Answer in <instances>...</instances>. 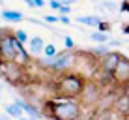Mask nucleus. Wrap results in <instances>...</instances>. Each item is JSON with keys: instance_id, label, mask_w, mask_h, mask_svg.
<instances>
[{"instance_id": "nucleus-8", "label": "nucleus", "mask_w": 129, "mask_h": 120, "mask_svg": "<svg viewBox=\"0 0 129 120\" xmlns=\"http://www.w3.org/2000/svg\"><path fill=\"white\" fill-rule=\"evenodd\" d=\"M15 105H17V107H21V111H23V113H26L30 118H36V120H39V118H41V111L36 107V105L28 103L26 100H23V98L15 96Z\"/></svg>"}, {"instance_id": "nucleus-24", "label": "nucleus", "mask_w": 129, "mask_h": 120, "mask_svg": "<svg viewBox=\"0 0 129 120\" xmlns=\"http://www.w3.org/2000/svg\"><path fill=\"white\" fill-rule=\"evenodd\" d=\"M32 4H34V8H45L47 0H32Z\"/></svg>"}, {"instance_id": "nucleus-29", "label": "nucleus", "mask_w": 129, "mask_h": 120, "mask_svg": "<svg viewBox=\"0 0 129 120\" xmlns=\"http://www.w3.org/2000/svg\"><path fill=\"white\" fill-rule=\"evenodd\" d=\"M58 2H60V4H66V2H68V0H58Z\"/></svg>"}, {"instance_id": "nucleus-30", "label": "nucleus", "mask_w": 129, "mask_h": 120, "mask_svg": "<svg viewBox=\"0 0 129 120\" xmlns=\"http://www.w3.org/2000/svg\"><path fill=\"white\" fill-rule=\"evenodd\" d=\"M125 114H127V118H129V109H127V113H125Z\"/></svg>"}, {"instance_id": "nucleus-16", "label": "nucleus", "mask_w": 129, "mask_h": 120, "mask_svg": "<svg viewBox=\"0 0 129 120\" xmlns=\"http://www.w3.org/2000/svg\"><path fill=\"white\" fill-rule=\"evenodd\" d=\"M56 47H54V43H45V47H43V53L41 55H45V56H54L56 55Z\"/></svg>"}, {"instance_id": "nucleus-23", "label": "nucleus", "mask_w": 129, "mask_h": 120, "mask_svg": "<svg viewBox=\"0 0 129 120\" xmlns=\"http://www.w3.org/2000/svg\"><path fill=\"white\" fill-rule=\"evenodd\" d=\"M107 45H109V49L110 47H118V45H122V41H120V39H112V38H110L109 41H107Z\"/></svg>"}, {"instance_id": "nucleus-21", "label": "nucleus", "mask_w": 129, "mask_h": 120, "mask_svg": "<svg viewBox=\"0 0 129 120\" xmlns=\"http://www.w3.org/2000/svg\"><path fill=\"white\" fill-rule=\"evenodd\" d=\"M56 17H58V23H62V25H69L71 23L69 15H56Z\"/></svg>"}, {"instance_id": "nucleus-7", "label": "nucleus", "mask_w": 129, "mask_h": 120, "mask_svg": "<svg viewBox=\"0 0 129 120\" xmlns=\"http://www.w3.org/2000/svg\"><path fill=\"white\" fill-rule=\"evenodd\" d=\"M120 58H122V55H120L118 51H112V49H110L107 55H103V56L99 58V66H101V69H103L107 75H110V73L114 71V68H116V64H118V60H120Z\"/></svg>"}, {"instance_id": "nucleus-33", "label": "nucleus", "mask_w": 129, "mask_h": 120, "mask_svg": "<svg viewBox=\"0 0 129 120\" xmlns=\"http://www.w3.org/2000/svg\"><path fill=\"white\" fill-rule=\"evenodd\" d=\"M0 100H2V94H0Z\"/></svg>"}, {"instance_id": "nucleus-25", "label": "nucleus", "mask_w": 129, "mask_h": 120, "mask_svg": "<svg viewBox=\"0 0 129 120\" xmlns=\"http://www.w3.org/2000/svg\"><path fill=\"white\" fill-rule=\"evenodd\" d=\"M122 32H123V34H129V25H123V26H122Z\"/></svg>"}, {"instance_id": "nucleus-31", "label": "nucleus", "mask_w": 129, "mask_h": 120, "mask_svg": "<svg viewBox=\"0 0 129 120\" xmlns=\"http://www.w3.org/2000/svg\"><path fill=\"white\" fill-rule=\"evenodd\" d=\"M28 120H36V118H30V116H28Z\"/></svg>"}, {"instance_id": "nucleus-2", "label": "nucleus", "mask_w": 129, "mask_h": 120, "mask_svg": "<svg viewBox=\"0 0 129 120\" xmlns=\"http://www.w3.org/2000/svg\"><path fill=\"white\" fill-rule=\"evenodd\" d=\"M49 116L52 120H81V101L75 98H62L49 101Z\"/></svg>"}, {"instance_id": "nucleus-26", "label": "nucleus", "mask_w": 129, "mask_h": 120, "mask_svg": "<svg viewBox=\"0 0 129 120\" xmlns=\"http://www.w3.org/2000/svg\"><path fill=\"white\" fill-rule=\"evenodd\" d=\"M23 2L26 4V6H28V8H34V4H32V0H23Z\"/></svg>"}, {"instance_id": "nucleus-6", "label": "nucleus", "mask_w": 129, "mask_h": 120, "mask_svg": "<svg viewBox=\"0 0 129 120\" xmlns=\"http://www.w3.org/2000/svg\"><path fill=\"white\" fill-rule=\"evenodd\" d=\"M112 75V79L120 84H127L129 83V58L127 56H122V58L118 60L116 68H114V71L110 73Z\"/></svg>"}, {"instance_id": "nucleus-22", "label": "nucleus", "mask_w": 129, "mask_h": 120, "mask_svg": "<svg viewBox=\"0 0 129 120\" xmlns=\"http://www.w3.org/2000/svg\"><path fill=\"white\" fill-rule=\"evenodd\" d=\"M49 8H51V10H54V11H58L60 2H58V0H49Z\"/></svg>"}, {"instance_id": "nucleus-14", "label": "nucleus", "mask_w": 129, "mask_h": 120, "mask_svg": "<svg viewBox=\"0 0 129 120\" xmlns=\"http://www.w3.org/2000/svg\"><path fill=\"white\" fill-rule=\"evenodd\" d=\"M90 39H92V41H95V43H107L110 39V36L107 32H99V30H95V32L90 34Z\"/></svg>"}, {"instance_id": "nucleus-18", "label": "nucleus", "mask_w": 129, "mask_h": 120, "mask_svg": "<svg viewBox=\"0 0 129 120\" xmlns=\"http://www.w3.org/2000/svg\"><path fill=\"white\" fill-rule=\"evenodd\" d=\"M69 13H71V6H68V4H60L58 15H69Z\"/></svg>"}, {"instance_id": "nucleus-4", "label": "nucleus", "mask_w": 129, "mask_h": 120, "mask_svg": "<svg viewBox=\"0 0 129 120\" xmlns=\"http://www.w3.org/2000/svg\"><path fill=\"white\" fill-rule=\"evenodd\" d=\"M75 64H77V55L71 53V51H62V53H56L51 58L49 69L56 71V73H68Z\"/></svg>"}, {"instance_id": "nucleus-13", "label": "nucleus", "mask_w": 129, "mask_h": 120, "mask_svg": "<svg viewBox=\"0 0 129 120\" xmlns=\"http://www.w3.org/2000/svg\"><path fill=\"white\" fill-rule=\"evenodd\" d=\"M110 49H109V45L107 43H99V45H95V47H92V51H90V55L92 56H97V60L101 58L103 55H107Z\"/></svg>"}, {"instance_id": "nucleus-32", "label": "nucleus", "mask_w": 129, "mask_h": 120, "mask_svg": "<svg viewBox=\"0 0 129 120\" xmlns=\"http://www.w3.org/2000/svg\"><path fill=\"white\" fill-rule=\"evenodd\" d=\"M2 2H4V0H0V4H2Z\"/></svg>"}, {"instance_id": "nucleus-20", "label": "nucleus", "mask_w": 129, "mask_h": 120, "mask_svg": "<svg viewBox=\"0 0 129 120\" xmlns=\"http://www.w3.org/2000/svg\"><path fill=\"white\" fill-rule=\"evenodd\" d=\"M103 8L107 11H118V4L114 2H103Z\"/></svg>"}, {"instance_id": "nucleus-27", "label": "nucleus", "mask_w": 129, "mask_h": 120, "mask_svg": "<svg viewBox=\"0 0 129 120\" xmlns=\"http://www.w3.org/2000/svg\"><path fill=\"white\" fill-rule=\"evenodd\" d=\"M0 120H11V118L8 116V114H0Z\"/></svg>"}, {"instance_id": "nucleus-12", "label": "nucleus", "mask_w": 129, "mask_h": 120, "mask_svg": "<svg viewBox=\"0 0 129 120\" xmlns=\"http://www.w3.org/2000/svg\"><path fill=\"white\" fill-rule=\"evenodd\" d=\"M4 111H6V114H8V116H10V118H21V116H23V111H21V107H17V105L15 103H8V105H4Z\"/></svg>"}, {"instance_id": "nucleus-15", "label": "nucleus", "mask_w": 129, "mask_h": 120, "mask_svg": "<svg viewBox=\"0 0 129 120\" xmlns=\"http://www.w3.org/2000/svg\"><path fill=\"white\" fill-rule=\"evenodd\" d=\"M13 36H15L17 41H21V43H23V45H24L26 41H28V38H30L28 34H26L24 30H21V28H19V30H13Z\"/></svg>"}, {"instance_id": "nucleus-3", "label": "nucleus", "mask_w": 129, "mask_h": 120, "mask_svg": "<svg viewBox=\"0 0 129 120\" xmlns=\"http://www.w3.org/2000/svg\"><path fill=\"white\" fill-rule=\"evenodd\" d=\"M86 86V81L81 73H64L56 83V92L62 98H79Z\"/></svg>"}, {"instance_id": "nucleus-10", "label": "nucleus", "mask_w": 129, "mask_h": 120, "mask_svg": "<svg viewBox=\"0 0 129 120\" xmlns=\"http://www.w3.org/2000/svg\"><path fill=\"white\" fill-rule=\"evenodd\" d=\"M2 19L8 21V23H21V21H24L26 17L19 10H2Z\"/></svg>"}, {"instance_id": "nucleus-9", "label": "nucleus", "mask_w": 129, "mask_h": 120, "mask_svg": "<svg viewBox=\"0 0 129 120\" xmlns=\"http://www.w3.org/2000/svg\"><path fill=\"white\" fill-rule=\"evenodd\" d=\"M28 55L30 56H39L43 53V47H45V39H43L41 36H32V38H28Z\"/></svg>"}, {"instance_id": "nucleus-28", "label": "nucleus", "mask_w": 129, "mask_h": 120, "mask_svg": "<svg viewBox=\"0 0 129 120\" xmlns=\"http://www.w3.org/2000/svg\"><path fill=\"white\" fill-rule=\"evenodd\" d=\"M17 120H28V118H26V116H21V118H17Z\"/></svg>"}, {"instance_id": "nucleus-5", "label": "nucleus", "mask_w": 129, "mask_h": 120, "mask_svg": "<svg viewBox=\"0 0 129 120\" xmlns=\"http://www.w3.org/2000/svg\"><path fill=\"white\" fill-rule=\"evenodd\" d=\"M23 75H24V68L17 66L15 62H0V77L6 79L8 83L11 84L21 83Z\"/></svg>"}, {"instance_id": "nucleus-17", "label": "nucleus", "mask_w": 129, "mask_h": 120, "mask_svg": "<svg viewBox=\"0 0 129 120\" xmlns=\"http://www.w3.org/2000/svg\"><path fill=\"white\" fill-rule=\"evenodd\" d=\"M64 45H66V51H73L75 47V39L71 36H64Z\"/></svg>"}, {"instance_id": "nucleus-11", "label": "nucleus", "mask_w": 129, "mask_h": 120, "mask_svg": "<svg viewBox=\"0 0 129 120\" xmlns=\"http://www.w3.org/2000/svg\"><path fill=\"white\" fill-rule=\"evenodd\" d=\"M101 21L103 19H101L99 15H81V17H77V23L92 26V28H97V26L101 25Z\"/></svg>"}, {"instance_id": "nucleus-1", "label": "nucleus", "mask_w": 129, "mask_h": 120, "mask_svg": "<svg viewBox=\"0 0 129 120\" xmlns=\"http://www.w3.org/2000/svg\"><path fill=\"white\" fill-rule=\"evenodd\" d=\"M0 58L2 62H15L21 68H26L30 64V55L26 47L21 41H17L10 28L0 30Z\"/></svg>"}, {"instance_id": "nucleus-19", "label": "nucleus", "mask_w": 129, "mask_h": 120, "mask_svg": "<svg viewBox=\"0 0 129 120\" xmlns=\"http://www.w3.org/2000/svg\"><path fill=\"white\" fill-rule=\"evenodd\" d=\"M43 23H49V25H54V23H58V17L56 15H43Z\"/></svg>"}]
</instances>
